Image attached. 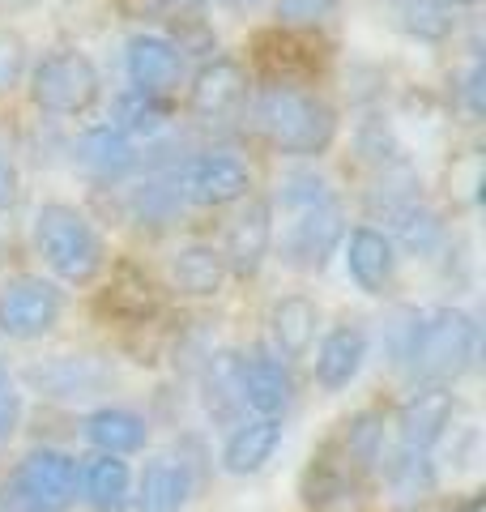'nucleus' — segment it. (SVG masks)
Here are the masks:
<instances>
[{"instance_id":"obj_1","label":"nucleus","mask_w":486,"mask_h":512,"mask_svg":"<svg viewBox=\"0 0 486 512\" xmlns=\"http://www.w3.org/2000/svg\"><path fill=\"white\" fill-rule=\"evenodd\" d=\"M256 128L282 154H324L333 146L337 116L320 94L273 82L256 99Z\"/></svg>"},{"instance_id":"obj_2","label":"nucleus","mask_w":486,"mask_h":512,"mask_svg":"<svg viewBox=\"0 0 486 512\" xmlns=\"http://www.w3.org/2000/svg\"><path fill=\"white\" fill-rule=\"evenodd\" d=\"M478 350V325L474 316L461 308H440L427 312L423 320H414L410 346H405V363L410 376L423 384H448L457 380Z\"/></svg>"},{"instance_id":"obj_3","label":"nucleus","mask_w":486,"mask_h":512,"mask_svg":"<svg viewBox=\"0 0 486 512\" xmlns=\"http://www.w3.org/2000/svg\"><path fill=\"white\" fill-rule=\"evenodd\" d=\"M35 244L60 282L86 286L103 274V239L73 205H43L35 218Z\"/></svg>"},{"instance_id":"obj_4","label":"nucleus","mask_w":486,"mask_h":512,"mask_svg":"<svg viewBox=\"0 0 486 512\" xmlns=\"http://www.w3.org/2000/svg\"><path fill=\"white\" fill-rule=\"evenodd\" d=\"M30 99L52 116H81L99 99V69L90 64V56L73 52V47L52 52L30 73Z\"/></svg>"},{"instance_id":"obj_5","label":"nucleus","mask_w":486,"mask_h":512,"mask_svg":"<svg viewBox=\"0 0 486 512\" xmlns=\"http://www.w3.org/2000/svg\"><path fill=\"white\" fill-rule=\"evenodd\" d=\"M286 235H282V256L295 269H320L333 256L337 239H342V210L333 197L307 201L286 210Z\"/></svg>"},{"instance_id":"obj_6","label":"nucleus","mask_w":486,"mask_h":512,"mask_svg":"<svg viewBox=\"0 0 486 512\" xmlns=\"http://www.w3.org/2000/svg\"><path fill=\"white\" fill-rule=\"evenodd\" d=\"M248 188H252V171L231 154H201L171 175L175 201L188 205H231L248 197Z\"/></svg>"},{"instance_id":"obj_7","label":"nucleus","mask_w":486,"mask_h":512,"mask_svg":"<svg viewBox=\"0 0 486 512\" xmlns=\"http://www.w3.org/2000/svg\"><path fill=\"white\" fill-rule=\"evenodd\" d=\"M64 299L43 278H13L0 291V333L18 342H35L47 329H56Z\"/></svg>"},{"instance_id":"obj_8","label":"nucleus","mask_w":486,"mask_h":512,"mask_svg":"<svg viewBox=\"0 0 486 512\" xmlns=\"http://www.w3.org/2000/svg\"><path fill=\"white\" fill-rule=\"evenodd\" d=\"M243 94H248V77H243V69L231 56H218L197 73L192 94H188V107H192V116L197 120L222 124V120H231L239 111Z\"/></svg>"},{"instance_id":"obj_9","label":"nucleus","mask_w":486,"mask_h":512,"mask_svg":"<svg viewBox=\"0 0 486 512\" xmlns=\"http://www.w3.org/2000/svg\"><path fill=\"white\" fill-rule=\"evenodd\" d=\"M273 248V214H269V201H248L231 231H226V248H222V261L235 278H252L261 274L265 256Z\"/></svg>"},{"instance_id":"obj_10","label":"nucleus","mask_w":486,"mask_h":512,"mask_svg":"<svg viewBox=\"0 0 486 512\" xmlns=\"http://www.w3.org/2000/svg\"><path fill=\"white\" fill-rule=\"evenodd\" d=\"M452 414H457V402H452V393L444 384H423L418 393L405 397V406L397 414V436L405 448H423V453H431V444L448 431Z\"/></svg>"},{"instance_id":"obj_11","label":"nucleus","mask_w":486,"mask_h":512,"mask_svg":"<svg viewBox=\"0 0 486 512\" xmlns=\"http://www.w3.org/2000/svg\"><path fill=\"white\" fill-rule=\"evenodd\" d=\"M290 372L282 367V359H269V355H252V359H239V397L243 406L265 414V419H278V414L290 406Z\"/></svg>"},{"instance_id":"obj_12","label":"nucleus","mask_w":486,"mask_h":512,"mask_svg":"<svg viewBox=\"0 0 486 512\" xmlns=\"http://www.w3.org/2000/svg\"><path fill=\"white\" fill-rule=\"evenodd\" d=\"M128 82L141 94H167L180 82V52L158 35H137L128 43Z\"/></svg>"},{"instance_id":"obj_13","label":"nucleus","mask_w":486,"mask_h":512,"mask_svg":"<svg viewBox=\"0 0 486 512\" xmlns=\"http://www.w3.org/2000/svg\"><path fill=\"white\" fill-rule=\"evenodd\" d=\"M278 444H282V423L256 414V419L239 423L231 431V440L222 448V466H226V474H239V478L256 474V470H265V461L273 453H278Z\"/></svg>"},{"instance_id":"obj_14","label":"nucleus","mask_w":486,"mask_h":512,"mask_svg":"<svg viewBox=\"0 0 486 512\" xmlns=\"http://www.w3.org/2000/svg\"><path fill=\"white\" fill-rule=\"evenodd\" d=\"M13 474L56 508H69V500L77 495V461L56 453V448H35V453H26V461Z\"/></svg>"},{"instance_id":"obj_15","label":"nucleus","mask_w":486,"mask_h":512,"mask_svg":"<svg viewBox=\"0 0 486 512\" xmlns=\"http://www.w3.org/2000/svg\"><path fill=\"white\" fill-rule=\"evenodd\" d=\"M367 359V338H363V329H354V325H342V329H333L329 338L320 342L316 350V380H320V389H346V384L359 376V367Z\"/></svg>"},{"instance_id":"obj_16","label":"nucleus","mask_w":486,"mask_h":512,"mask_svg":"<svg viewBox=\"0 0 486 512\" xmlns=\"http://www.w3.org/2000/svg\"><path fill=\"white\" fill-rule=\"evenodd\" d=\"M226 282V261L218 248L209 244H188L171 256V286L180 295L192 299H205V295H218Z\"/></svg>"},{"instance_id":"obj_17","label":"nucleus","mask_w":486,"mask_h":512,"mask_svg":"<svg viewBox=\"0 0 486 512\" xmlns=\"http://www.w3.org/2000/svg\"><path fill=\"white\" fill-rule=\"evenodd\" d=\"M77 163L94 175H103V180H120V175L137 167V150L128 141V133H120L116 124H103V128H90L77 141Z\"/></svg>"},{"instance_id":"obj_18","label":"nucleus","mask_w":486,"mask_h":512,"mask_svg":"<svg viewBox=\"0 0 486 512\" xmlns=\"http://www.w3.org/2000/svg\"><path fill=\"white\" fill-rule=\"evenodd\" d=\"M346 265H350V278L367 295H384V286L393 282V244L380 231L359 227L346 244Z\"/></svg>"},{"instance_id":"obj_19","label":"nucleus","mask_w":486,"mask_h":512,"mask_svg":"<svg viewBox=\"0 0 486 512\" xmlns=\"http://www.w3.org/2000/svg\"><path fill=\"white\" fill-rule=\"evenodd\" d=\"M316 325H320V312H316L312 299L286 295L282 303H273L269 333H273V346H278V355L282 359L307 355V346H312V338H316Z\"/></svg>"},{"instance_id":"obj_20","label":"nucleus","mask_w":486,"mask_h":512,"mask_svg":"<svg viewBox=\"0 0 486 512\" xmlns=\"http://www.w3.org/2000/svg\"><path fill=\"white\" fill-rule=\"evenodd\" d=\"M188 500V466L171 457L150 461L141 474V512H180Z\"/></svg>"},{"instance_id":"obj_21","label":"nucleus","mask_w":486,"mask_h":512,"mask_svg":"<svg viewBox=\"0 0 486 512\" xmlns=\"http://www.w3.org/2000/svg\"><path fill=\"white\" fill-rule=\"evenodd\" d=\"M86 440L94 448H103V453L120 457V453H137V448L145 444V423L137 419V414L128 410H94L86 419Z\"/></svg>"},{"instance_id":"obj_22","label":"nucleus","mask_w":486,"mask_h":512,"mask_svg":"<svg viewBox=\"0 0 486 512\" xmlns=\"http://www.w3.org/2000/svg\"><path fill=\"white\" fill-rule=\"evenodd\" d=\"M30 380L52 397H90L103 384V372H94L90 359H52L43 367H30Z\"/></svg>"},{"instance_id":"obj_23","label":"nucleus","mask_w":486,"mask_h":512,"mask_svg":"<svg viewBox=\"0 0 486 512\" xmlns=\"http://www.w3.org/2000/svg\"><path fill=\"white\" fill-rule=\"evenodd\" d=\"M388 222H393V231H397V239L410 252H431L435 244H440V235H444V227H440V218H435L423 201H414V197H405V201H393L388 205Z\"/></svg>"},{"instance_id":"obj_24","label":"nucleus","mask_w":486,"mask_h":512,"mask_svg":"<svg viewBox=\"0 0 486 512\" xmlns=\"http://www.w3.org/2000/svg\"><path fill=\"white\" fill-rule=\"evenodd\" d=\"M86 500L99 512H116L128 500V466L120 457L103 453L99 461L86 466Z\"/></svg>"},{"instance_id":"obj_25","label":"nucleus","mask_w":486,"mask_h":512,"mask_svg":"<svg viewBox=\"0 0 486 512\" xmlns=\"http://www.w3.org/2000/svg\"><path fill=\"white\" fill-rule=\"evenodd\" d=\"M205 402H209V414H218V419H231V414L243 410V397H239V355H231V350H222V355L209 359Z\"/></svg>"},{"instance_id":"obj_26","label":"nucleus","mask_w":486,"mask_h":512,"mask_svg":"<svg viewBox=\"0 0 486 512\" xmlns=\"http://www.w3.org/2000/svg\"><path fill=\"white\" fill-rule=\"evenodd\" d=\"M116 128L120 133H137V137H154L162 124H167V107L158 103V94H141V90H133V94H124L120 99V107H116Z\"/></svg>"},{"instance_id":"obj_27","label":"nucleus","mask_w":486,"mask_h":512,"mask_svg":"<svg viewBox=\"0 0 486 512\" xmlns=\"http://www.w3.org/2000/svg\"><path fill=\"white\" fill-rule=\"evenodd\" d=\"M397 22L410 30L418 39H444L452 30V18H448V5L440 0H397Z\"/></svg>"},{"instance_id":"obj_28","label":"nucleus","mask_w":486,"mask_h":512,"mask_svg":"<svg viewBox=\"0 0 486 512\" xmlns=\"http://www.w3.org/2000/svg\"><path fill=\"white\" fill-rule=\"evenodd\" d=\"M388 478H393V487L401 495H418L423 487H431V461L423 448H397V457L388 461Z\"/></svg>"},{"instance_id":"obj_29","label":"nucleus","mask_w":486,"mask_h":512,"mask_svg":"<svg viewBox=\"0 0 486 512\" xmlns=\"http://www.w3.org/2000/svg\"><path fill=\"white\" fill-rule=\"evenodd\" d=\"M0 512H64L56 504H47L43 495H35L18 474H9L5 483H0Z\"/></svg>"},{"instance_id":"obj_30","label":"nucleus","mask_w":486,"mask_h":512,"mask_svg":"<svg viewBox=\"0 0 486 512\" xmlns=\"http://www.w3.org/2000/svg\"><path fill=\"white\" fill-rule=\"evenodd\" d=\"M337 9V0H278L282 26H316Z\"/></svg>"},{"instance_id":"obj_31","label":"nucleus","mask_w":486,"mask_h":512,"mask_svg":"<svg viewBox=\"0 0 486 512\" xmlns=\"http://www.w3.org/2000/svg\"><path fill=\"white\" fill-rule=\"evenodd\" d=\"M18 423H22V393L13 389L5 363H0V440H9L18 431Z\"/></svg>"},{"instance_id":"obj_32","label":"nucleus","mask_w":486,"mask_h":512,"mask_svg":"<svg viewBox=\"0 0 486 512\" xmlns=\"http://www.w3.org/2000/svg\"><path fill=\"white\" fill-rule=\"evenodd\" d=\"M22 60H26V47H22V39H18V35H0V90L18 82Z\"/></svg>"},{"instance_id":"obj_33","label":"nucleus","mask_w":486,"mask_h":512,"mask_svg":"<svg viewBox=\"0 0 486 512\" xmlns=\"http://www.w3.org/2000/svg\"><path fill=\"white\" fill-rule=\"evenodd\" d=\"M13 197H18V167L0 154V210H9Z\"/></svg>"},{"instance_id":"obj_34","label":"nucleus","mask_w":486,"mask_h":512,"mask_svg":"<svg viewBox=\"0 0 486 512\" xmlns=\"http://www.w3.org/2000/svg\"><path fill=\"white\" fill-rule=\"evenodd\" d=\"M482 82H486V69L482 64H474V73H469V111H474V116H482L486 111V99H482Z\"/></svg>"},{"instance_id":"obj_35","label":"nucleus","mask_w":486,"mask_h":512,"mask_svg":"<svg viewBox=\"0 0 486 512\" xmlns=\"http://www.w3.org/2000/svg\"><path fill=\"white\" fill-rule=\"evenodd\" d=\"M35 0H0V9H9V13H18V9H30Z\"/></svg>"},{"instance_id":"obj_36","label":"nucleus","mask_w":486,"mask_h":512,"mask_svg":"<svg viewBox=\"0 0 486 512\" xmlns=\"http://www.w3.org/2000/svg\"><path fill=\"white\" fill-rule=\"evenodd\" d=\"M461 512H486V504H482V500H469Z\"/></svg>"},{"instance_id":"obj_37","label":"nucleus","mask_w":486,"mask_h":512,"mask_svg":"<svg viewBox=\"0 0 486 512\" xmlns=\"http://www.w3.org/2000/svg\"><path fill=\"white\" fill-rule=\"evenodd\" d=\"M440 5H478V0H440Z\"/></svg>"}]
</instances>
